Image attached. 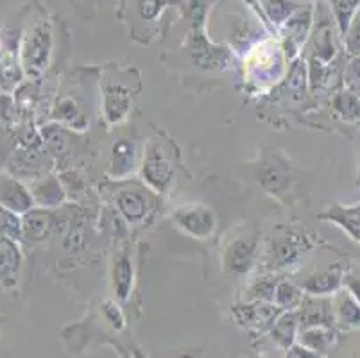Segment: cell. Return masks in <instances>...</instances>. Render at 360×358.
I'll use <instances>...</instances> for the list:
<instances>
[{"label":"cell","mask_w":360,"mask_h":358,"mask_svg":"<svg viewBox=\"0 0 360 358\" xmlns=\"http://www.w3.org/2000/svg\"><path fill=\"white\" fill-rule=\"evenodd\" d=\"M300 330L307 328H333L335 326V314H333L332 301L326 298H303L300 312Z\"/></svg>","instance_id":"cell-1"},{"label":"cell","mask_w":360,"mask_h":358,"mask_svg":"<svg viewBox=\"0 0 360 358\" xmlns=\"http://www.w3.org/2000/svg\"><path fill=\"white\" fill-rule=\"evenodd\" d=\"M174 217L186 233L198 238L210 236L215 229V215L206 206H183L176 212Z\"/></svg>","instance_id":"cell-2"},{"label":"cell","mask_w":360,"mask_h":358,"mask_svg":"<svg viewBox=\"0 0 360 358\" xmlns=\"http://www.w3.org/2000/svg\"><path fill=\"white\" fill-rule=\"evenodd\" d=\"M278 317V307H269V305L251 303V305H238L233 308V319L240 326L245 328H265L273 326Z\"/></svg>","instance_id":"cell-3"},{"label":"cell","mask_w":360,"mask_h":358,"mask_svg":"<svg viewBox=\"0 0 360 358\" xmlns=\"http://www.w3.org/2000/svg\"><path fill=\"white\" fill-rule=\"evenodd\" d=\"M172 167L158 147H150L143 163V176L156 190H165L172 179Z\"/></svg>","instance_id":"cell-4"},{"label":"cell","mask_w":360,"mask_h":358,"mask_svg":"<svg viewBox=\"0 0 360 358\" xmlns=\"http://www.w3.org/2000/svg\"><path fill=\"white\" fill-rule=\"evenodd\" d=\"M333 314H335V326L339 330L352 331L360 328V305L348 290L337 294L333 301Z\"/></svg>","instance_id":"cell-5"},{"label":"cell","mask_w":360,"mask_h":358,"mask_svg":"<svg viewBox=\"0 0 360 358\" xmlns=\"http://www.w3.org/2000/svg\"><path fill=\"white\" fill-rule=\"evenodd\" d=\"M255 251H257L255 238H238V241H235L224 255L226 271L237 272V274L250 271L251 264H253Z\"/></svg>","instance_id":"cell-6"},{"label":"cell","mask_w":360,"mask_h":358,"mask_svg":"<svg viewBox=\"0 0 360 358\" xmlns=\"http://www.w3.org/2000/svg\"><path fill=\"white\" fill-rule=\"evenodd\" d=\"M271 335L273 340L283 350H289L296 344L297 337H300V315L297 312H285V314L278 315L276 321L271 326Z\"/></svg>","instance_id":"cell-7"},{"label":"cell","mask_w":360,"mask_h":358,"mask_svg":"<svg viewBox=\"0 0 360 358\" xmlns=\"http://www.w3.org/2000/svg\"><path fill=\"white\" fill-rule=\"evenodd\" d=\"M340 285H342V269L333 267L319 272V274L310 276L303 285V290L309 292L310 295L326 298V295L339 292Z\"/></svg>","instance_id":"cell-8"},{"label":"cell","mask_w":360,"mask_h":358,"mask_svg":"<svg viewBox=\"0 0 360 358\" xmlns=\"http://www.w3.org/2000/svg\"><path fill=\"white\" fill-rule=\"evenodd\" d=\"M323 219L332 221L345 229L352 238L360 242V205L353 208H345V206H333L328 212L323 213Z\"/></svg>","instance_id":"cell-9"},{"label":"cell","mask_w":360,"mask_h":358,"mask_svg":"<svg viewBox=\"0 0 360 358\" xmlns=\"http://www.w3.org/2000/svg\"><path fill=\"white\" fill-rule=\"evenodd\" d=\"M297 339H300V344L325 357L335 344L337 333L333 328H307V330H300Z\"/></svg>","instance_id":"cell-10"},{"label":"cell","mask_w":360,"mask_h":358,"mask_svg":"<svg viewBox=\"0 0 360 358\" xmlns=\"http://www.w3.org/2000/svg\"><path fill=\"white\" fill-rule=\"evenodd\" d=\"M332 108L337 117L346 122L360 124V95L345 90L337 94L332 101Z\"/></svg>","instance_id":"cell-11"},{"label":"cell","mask_w":360,"mask_h":358,"mask_svg":"<svg viewBox=\"0 0 360 358\" xmlns=\"http://www.w3.org/2000/svg\"><path fill=\"white\" fill-rule=\"evenodd\" d=\"M359 6L360 0H332L333 16H335L337 27H339V32L342 36L348 34Z\"/></svg>","instance_id":"cell-12"},{"label":"cell","mask_w":360,"mask_h":358,"mask_svg":"<svg viewBox=\"0 0 360 358\" xmlns=\"http://www.w3.org/2000/svg\"><path fill=\"white\" fill-rule=\"evenodd\" d=\"M119 206L127 221H140L147 212V201L140 192H120Z\"/></svg>","instance_id":"cell-13"},{"label":"cell","mask_w":360,"mask_h":358,"mask_svg":"<svg viewBox=\"0 0 360 358\" xmlns=\"http://www.w3.org/2000/svg\"><path fill=\"white\" fill-rule=\"evenodd\" d=\"M274 303L281 310H294L303 303V294L292 283H280L274 292Z\"/></svg>","instance_id":"cell-14"},{"label":"cell","mask_w":360,"mask_h":358,"mask_svg":"<svg viewBox=\"0 0 360 358\" xmlns=\"http://www.w3.org/2000/svg\"><path fill=\"white\" fill-rule=\"evenodd\" d=\"M131 264L127 256H120L115 267V292L119 300H126L131 288Z\"/></svg>","instance_id":"cell-15"},{"label":"cell","mask_w":360,"mask_h":358,"mask_svg":"<svg viewBox=\"0 0 360 358\" xmlns=\"http://www.w3.org/2000/svg\"><path fill=\"white\" fill-rule=\"evenodd\" d=\"M301 241L300 238H285V241H280L276 245V260L278 264L281 265H287L289 262H292L297 255L301 252Z\"/></svg>","instance_id":"cell-16"},{"label":"cell","mask_w":360,"mask_h":358,"mask_svg":"<svg viewBox=\"0 0 360 358\" xmlns=\"http://www.w3.org/2000/svg\"><path fill=\"white\" fill-rule=\"evenodd\" d=\"M103 312H104V317H106L108 323L113 326V330H117V331L124 330V326H126V319H124L122 310H120L115 303H111V301L104 303Z\"/></svg>","instance_id":"cell-17"},{"label":"cell","mask_w":360,"mask_h":358,"mask_svg":"<svg viewBox=\"0 0 360 358\" xmlns=\"http://www.w3.org/2000/svg\"><path fill=\"white\" fill-rule=\"evenodd\" d=\"M346 84L349 91L360 95V56H355V59L346 67Z\"/></svg>","instance_id":"cell-18"},{"label":"cell","mask_w":360,"mask_h":358,"mask_svg":"<svg viewBox=\"0 0 360 358\" xmlns=\"http://www.w3.org/2000/svg\"><path fill=\"white\" fill-rule=\"evenodd\" d=\"M274 292H276V285L269 280V278H265V280L257 281L251 288V294L253 298L260 301H274Z\"/></svg>","instance_id":"cell-19"},{"label":"cell","mask_w":360,"mask_h":358,"mask_svg":"<svg viewBox=\"0 0 360 358\" xmlns=\"http://www.w3.org/2000/svg\"><path fill=\"white\" fill-rule=\"evenodd\" d=\"M348 38H346V47L348 52L353 56H360V15L356 16V20H353L352 27L348 31Z\"/></svg>","instance_id":"cell-20"},{"label":"cell","mask_w":360,"mask_h":358,"mask_svg":"<svg viewBox=\"0 0 360 358\" xmlns=\"http://www.w3.org/2000/svg\"><path fill=\"white\" fill-rule=\"evenodd\" d=\"M285 358H323V354L316 353V351L309 350V347H305L303 344L296 343L292 347L287 350Z\"/></svg>","instance_id":"cell-21"},{"label":"cell","mask_w":360,"mask_h":358,"mask_svg":"<svg viewBox=\"0 0 360 358\" xmlns=\"http://www.w3.org/2000/svg\"><path fill=\"white\" fill-rule=\"evenodd\" d=\"M346 290H348L349 294L355 298L356 303L360 305V280H356V278H348V281H346Z\"/></svg>","instance_id":"cell-22"},{"label":"cell","mask_w":360,"mask_h":358,"mask_svg":"<svg viewBox=\"0 0 360 358\" xmlns=\"http://www.w3.org/2000/svg\"><path fill=\"white\" fill-rule=\"evenodd\" d=\"M353 358H360V353H356V354H355V357H353Z\"/></svg>","instance_id":"cell-23"},{"label":"cell","mask_w":360,"mask_h":358,"mask_svg":"<svg viewBox=\"0 0 360 358\" xmlns=\"http://www.w3.org/2000/svg\"><path fill=\"white\" fill-rule=\"evenodd\" d=\"M183 358H192V357H183Z\"/></svg>","instance_id":"cell-24"}]
</instances>
